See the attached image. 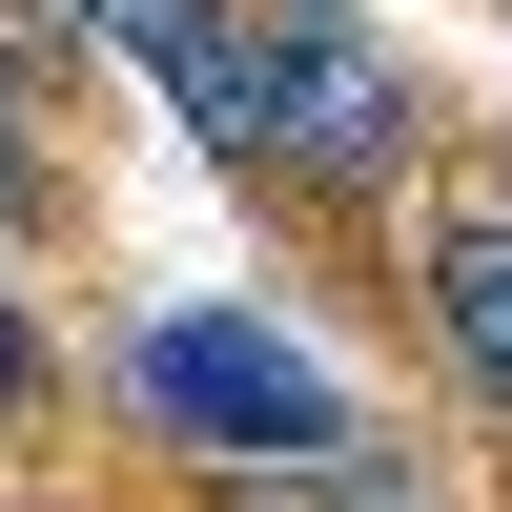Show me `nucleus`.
Instances as JSON below:
<instances>
[{
	"label": "nucleus",
	"mask_w": 512,
	"mask_h": 512,
	"mask_svg": "<svg viewBox=\"0 0 512 512\" xmlns=\"http://www.w3.org/2000/svg\"><path fill=\"white\" fill-rule=\"evenodd\" d=\"M451 164V82L369 0H267V205H308L349 267H390V205Z\"/></svg>",
	"instance_id": "1"
},
{
	"label": "nucleus",
	"mask_w": 512,
	"mask_h": 512,
	"mask_svg": "<svg viewBox=\"0 0 512 512\" xmlns=\"http://www.w3.org/2000/svg\"><path fill=\"white\" fill-rule=\"evenodd\" d=\"M123 410H144V451H185V472H308V451H369L349 369H328L308 328H267V308H164L144 349H123Z\"/></svg>",
	"instance_id": "2"
},
{
	"label": "nucleus",
	"mask_w": 512,
	"mask_h": 512,
	"mask_svg": "<svg viewBox=\"0 0 512 512\" xmlns=\"http://www.w3.org/2000/svg\"><path fill=\"white\" fill-rule=\"evenodd\" d=\"M41 21L103 41V62H144L164 103H185V144L267 205V0H41Z\"/></svg>",
	"instance_id": "3"
},
{
	"label": "nucleus",
	"mask_w": 512,
	"mask_h": 512,
	"mask_svg": "<svg viewBox=\"0 0 512 512\" xmlns=\"http://www.w3.org/2000/svg\"><path fill=\"white\" fill-rule=\"evenodd\" d=\"M390 287H410V328H431V369L512 431V164H492L472 205H431V226H410V267H390Z\"/></svg>",
	"instance_id": "4"
},
{
	"label": "nucleus",
	"mask_w": 512,
	"mask_h": 512,
	"mask_svg": "<svg viewBox=\"0 0 512 512\" xmlns=\"http://www.w3.org/2000/svg\"><path fill=\"white\" fill-rule=\"evenodd\" d=\"M103 205H82V164L41 144V62L0 41V267H41V246H82Z\"/></svg>",
	"instance_id": "5"
},
{
	"label": "nucleus",
	"mask_w": 512,
	"mask_h": 512,
	"mask_svg": "<svg viewBox=\"0 0 512 512\" xmlns=\"http://www.w3.org/2000/svg\"><path fill=\"white\" fill-rule=\"evenodd\" d=\"M41 410H62V328H41V308H21V287H0V451H21V431H41Z\"/></svg>",
	"instance_id": "6"
}]
</instances>
